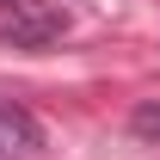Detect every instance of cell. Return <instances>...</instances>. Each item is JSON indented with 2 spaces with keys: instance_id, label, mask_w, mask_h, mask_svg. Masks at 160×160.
<instances>
[{
  "instance_id": "7a4b0ae2",
  "label": "cell",
  "mask_w": 160,
  "mask_h": 160,
  "mask_svg": "<svg viewBox=\"0 0 160 160\" xmlns=\"http://www.w3.org/2000/svg\"><path fill=\"white\" fill-rule=\"evenodd\" d=\"M56 31H62V19H56V12H43V19H31V12H25L19 0H12V12L0 19V37H12V43H49Z\"/></svg>"
},
{
  "instance_id": "6da1fadb",
  "label": "cell",
  "mask_w": 160,
  "mask_h": 160,
  "mask_svg": "<svg viewBox=\"0 0 160 160\" xmlns=\"http://www.w3.org/2000/svg\"><path fill=\"white\" fill-rule=\"evenodd\" d=\"M49 136L19 99H0V160H43Z\"/></svg>"
}]
</instances>
